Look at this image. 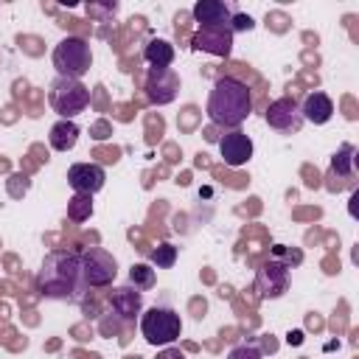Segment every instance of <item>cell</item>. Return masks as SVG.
I'll list each match as a JSON object with an SVG mask.
<instances>
[{"label": "cell", "mask_w": 359, "mask_h": 359, "mask_svg": "<svg viewBox=\"0 0 359 359\" xmlns=\"http://www.w3.org/2000/svg\"><path fill=\"white\" fill-rule=\"evenodd\" d=\"M36 292L48 300L59 303H79L87 292L81 278V258L76 250H53L42 258L36 272Z\"/></svg>", "instance_id": "obj_1"}, {"label": "cell", "mask_w": 359, "mask_h": 359, "mask_svg": "<svg viewBox=\"0 0 359 359\" xmlns=\"http://www.w3.org/2000/svg\"><path fill=\"white\" fill-rule=\"evenodd\" d=\"M252 112V95L250 87L233 76H222L213 81V90L208 95V118L213 126L222 129H238Z\"/></svg>", "instance_id": "obj_2"}, {"label": "cell", "mask_w": 359, "mask_h": 359, "mask_svg": "<svg viewBox=\"0 0 359 359\" xmlns=\"http://www.w3.org/2000/svg\"><path fill=\"white\" fill-rule=\"evenodd\" d=\"M48 104L56 115H62L65 121H70L73 115L84 112L90 107V87L79 79H65L56 76L48 87Z\"/></svg>", "instance_id": "obj_3"}, {"label": "cell", "mask_w": 359, "mask_h": 359, "mask_svg": "<svg viewBox=\"0 0 359 359\" xmlns=\"http://www.w3.org/2000/svg\"><path fill=\"white\" fill-rule=\"evenodd\" d=\"M140 334L149 345H171L174 339H180L182 334V320L174 309H165V306H151L140 314Z\"/></svg>", "instance_id": "obj_4"}, {"label": "cell", "mask_w": 359, "mask_h": 359, "mask_svg": "<svg viewBox=\"0 0 359 359\" xmlns=\"http://www.w3.org/2000/svg\"><path fill=\"white\" fill-rule=\"evenodd\" d=\"M53 67L59 76L65 79H79L90 70L93 65V50H90V42L81 39V36H65L56 48H53Z\"/></svg>", "instance_id": "obj_5"}, {"label": "cell", "mask_w": 359, "mask_h": 359, "mask_svg": "<svg viewBox=\"0 0 359 359\" xmlns=\"http://www.w3.org/2000/svg\"><path fill=\"white\" fill-rule=\"evenodd\" d=\"M81 258V278L87 286H109L118 275V261L112 252L101 247H87L79 252Z\"/></svg>", "instance_id": "obj_6"}, {"label": "cell", "mask_w": 359, "mask_h": 359, "mask_svg": "<svg viewBox=\"0 0 359 359\" xmlns=\"http://www.w3.org/2000/svg\"><path fill=\"white\" fill-rule=\"evenodd\" d=\"M255 292L261 300H278L289 292V264L269 258L255 272Z\"/></svg>", "instance_id": "obj_7"}, {"label": "cell", "mask_w": 359, "mask_h": 359, "mask_svg": "<svg viewBox=\"0 0 359 359\" xmlns=\"http://www.w3.org/2000/svg\"><path fill=\"white\" fill-rule=\"evenodd\" d=\"M143 90H146V98H149L151 104L165 107V104H171V101L177 98V93H180V76H177L174 67H149Z\"/></svg>", "instance_id": "obj_8"}, {"label": "cell", "mask_w": 359, "mask_h": 359, "mask_svg": "<svg viewBox=\"0 0 359 359\" xmlns=\"http://www.w3.org/2000/svg\"><path fill=\"white\" fill-rule=\"evenodd\" d=\"M266 123L275 129V132H280V135H294V132H300L303 129V115H300V104L294 101V98H289V95H283V98H275L269 107H266Z\"/></svg>", "instance_id": "obj_9"}, {"label": "cell", "mask_w": 359, "mask_h": 359, "mask_svg": "<svg viewBox=\"0 0 359 359\" xmlns=\"http://www.w3.org/2000/svg\"><path fill=\"white\" fill-rule=\"evenodd\" d=\"M191 14L199 22V28H227L230 31V22L238 14V6L227 3V0H199V3H194Z\"/></svg>", "instance_id": "obj_10"}, {"label": "cell", "mask_w": 359, "mask_h": 359, "mask_svg": "<svg viewBox=\"0 0 359 359\" xmlns=\"http://www.w3.org/2000/svg\"><path fill=\"white\" fill-rule=\"evenodd\" d=\"M67 182H70V188L76 194L93 196V194H98L104 188L107 174H104V168L98 163H73L67 168Z\"/></svg>", "instance_id": "obj_11"}, {"label": "cell", "mask_w": 359, "mask_h": 359, "mask_svg": "<svg viewBox=\"0 0 359 359\" xmlns=\"http://www.w3.org/2000/svg\"><path fill=\"white\" fill-rule=\"evenodd\" d=\"M191 48L227 59L233 53V34L227 28H196L191 36Z\"/></svg>", "instance_id": "obj_12"}, {"label": "cell", "mask_w": 359, "mask_h": 359, "mask_svg": "<svg viewBox=\"0 0 359 359\" xmlns=\"http://www.w3.org/2000/svg\"><path fill=\"white\" fill-rule=\"evenodd\" d=\"M219 151H222L224 165L241 168V165H247L250 157H252V140H250V135H244L241 129H230V132H224V137L219 140Z\"/></svg>", "instance_id": "obj_13"}, {"label": "cell", "mask_w": 359, "mask_h": 359, "mask_svg": "<svg viewBox=\"0 0 359 359\" xmlns=\"http://www.w3.org/2000/svg\"><path fill=\"white\" fill-rule=\"evenodd\" d=\"M109 306L121 320H135L140 314V309H143V294L135 286L123 283V286H115L109 292Z\"/></svg>", "instance_id": "obj_14"}, {"label": "cell", "mask_w": 359, "mask_h": 359, "mask_svg": "<svg viewBox=\"0 0 359 359\" xmlns=\"http://www.w3.org/2000/svg\"><path fill=\"white\" fill-rule=\"evenodd\" d=\"M300 115H303V121L323 126V123H328L331 115H334V101H331L325 93L314 90V93H309V95L303 98V104H300Z\"/></svg>", "instance_id": "obj_15"}, {"label": "cell", "mask_w": 359, "mask_h": 359, "mask_svg": "<svg viewBox=\"0 0 359 359\" xmlns=\"http://www.w3.org/2000/svg\"><path fill=\"white\" fill-rule=\"evenodd\" d=\"M79 126L73 123V121H56L53 126H50V135H48V143H50V149H56V151H70L76 143H79Z\"/></svg>", "instance_id": "obj_16"}, {"label": "cell", "mask_w": 359, "mask_h": 359, "mask_svg": "<svg viewBox=\"0 0 359 359\" xmlns=\"http://www.w3.org/2000/svg\"><path fill=\"white\" fill-rule=\"evenodd\" d=\"M353 171H356V146L353 143H342L331 154V174H337L339 180H351Z\"/></svg>", "instance_id": "obj_17"}, {"label": "cell", "mask_w": 359, "mask_h": 359, "mask_svg": "<svg viewBox=\"0 0 359 359\" xmlns=\"http://www.w3.org/2000/svg\"><path fill=\"white\" fill-rule=\"evenodd\" d=\"M143 59L151 67H171L174 62V45L168 39H149L143 48Z\"/></svg>", "instance_id": "obj_18"}, {"label": "cell", "mask_w": 359, "mask_h": 359, "mask_svg": "<svg viewBox=\"0 0 359 359\" xmlns=\"http://www.w3.org/2000/svg\"><path fill=\"white\" fill-rule=\"evenodd\" d=\"M93 216V196L87 194H73L67 202V219L73 222H87Z\"/></svg>", "instance_id": "obj_19"}, {"label": "cell", "mask_w": 359, "mask_h": 359, "mask_svg": "<svg viewBox=\"0 0 359 359\" xmlns=\"http://www.w3.org/2000/svg\"><path fill=\"white\" fill-rule=\"evenodd\" d=\"M154 266H149V264H132L129 266V286H135L137 292H146V289H151L154 286Z\"/></svg>", "instance_id": "obj_20"}, {"label": "cell", "mask_w": 359, "mask_h": 359, "mask_svg": "<svg viewBox=\"0 0 359 359\" xmlns=\"http://www.w3.org/2000/svg\"><path fill=\"white\" fill-rule=\"evenodd\" d=\"M149 258H151V264H154L157 269H171L174 261H177V247L168 244V241H163V244H157V247L149 252Z\"/></svg>", "instance_id": "obj_21"}, {"label": "cell", "mask_w": 359, "mask_h": 359, "mask_svg": "<svg viewBox=\"0 0 359 359\" xmlns=\"http://www.w3.org/2000/svg\"><path fill=\"white\" fill-rule=\"evenodd\" d=\"M227 359H264V353H261V348L258 345H236L230 353H227Z\"/></svg>", "instance_id": "obj_22"}, {"label": "cell", "mask_w": 359, "mask_h": 359, "mask_svg": "<svg viewBox=\"0 0 359 359\" xmlns=\"http://www.w3.org/2000/svg\"><path fill=\"white\" fill-rule=\"evenodd\" d=\"M252 25H255V22H252V17L238 11V14L233 17V22H230V31H233V34H236V31H252Z\"/></svg>", "instance_id": "obj_23"}, {"label": "cell", "mask_w": 359, "mask_h": 359, "mask_svg": "<svg viewBox=\"0 0 359 359\" xmlns=\"http://www.w3.org/2000/svg\"><path fill=\"white\" fill-rule=\"evenodd\" d=\"M154 359H188V356H185L180 348H174V345H165V348H163V351H160Z\"/></svg>", "instance_id": "obj_24"}]
</instances>
